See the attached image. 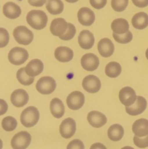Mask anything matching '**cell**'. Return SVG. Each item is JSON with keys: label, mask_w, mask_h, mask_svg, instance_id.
<instances>
[{"label": "cell", "mask_w": 148, "mask_h": 149, "mask_svg": "<svg viewBox=\"0 0 148 149\" xmlns=\"http://www.w3.org/2000/svg\"><path fill=\"white\" fill-rule=\"evenodd\" d=\"M26 20L29 26L36 30H41L46 27L48 18L46 13L42 10H30L26 16Z\"/></svg>", "instance_id": "6da1fadb"}, {"label": "cell", "mask_w": 148, "mask_h": 149, "mask_svg": "<svg viewBox=\"0 0 148 149\" xmlns=\"http://www.w3.org/2000/svg\"><path fill=\"white\" fill-rule=\"evenodd\" d=\"M39 120V112L36 107L29 106L23 111L20 115V122L26 127H32Z\"/></svg>", "instance_id": "7a4b0ae2"}, {"label": "cell", "mask_w": 148, "mask_h": 149, "mask_svg": "<svg viewBox=\"0 0 148 149\" xmlns=\"http://www.w3.org/2000/svg\"><path fill=\"white\" fill-rule=\"evenodd\" d=\"M13 36L18 44L22 45H28L33 39V33L26 26H20L13 31Z\"/></svg>", "instance_id": "3957f363"}, {"label": "cell", "mask_w": 148, "mask_h": 149, "mask_svg": "<svg viewBox=\"0 0 148 149\" xmlns=\"http://www.w3.org/2000/svg\"><path fill=\"white\" fill-rule=\"evenodd\" d=\"M28 58V52L26 49L19 47L12 48L8 54L9 61L12 64L20 65L24 63Z\"/></svg>", "instance_id": "277c9868"}, {"label": "cell", "mask_w": 148, "mask_h": 149, "mask_svg": "<svg viewBox=\"0 0 148 149\" xmlns=\"http://www.w3.org/2000/svg\"><path fill=\"white\" fill-rule=\"evenodd\" d=\"M31 141V136L26 131H22L13 136L11 140V146L13 149H26Z\"/></svg>", "instance_id": "5b68a950"}, {"label": "cell", "mask_w": 148, "mask_h": 149, "mask_svg": "<svg viewBox=\"0 0 148 149\" xmlns=\"http://www.w3.org/2000/svg\"><path fill=\"white\" fill-rule=\"evenodd\" d=\"M36 88L41 94L49 95L55 91L56 88V82L51 77H43L37 81Z\"/></svg>", "instance_id": "8992f818"}, {"label": "cell", "mask_w": 148, "mask_h": 149, "mask_svg": "<svg viewBox=\"0 0 148 149\" xmlns=\"http://www.w3.org/2000/svg\"><path fill=\"white\" fill-rule=\"evenodd\" d=\"M85 97L81 92L74 91L68 96L66 100L68 107L71 110H78L84 104Z\"/></svg>", "instance_id": "52a82bcc"}, {"label": "cell", "mask_w": 148, "mask_h": 149, "mask_svg": "<svg viewBox=\"0 0 148 149\" xmlns=\"http://www.w3.org/2000/svg\"><path fill=\"white\" fill-rule=\"evenodd\" d=\"M76 130L75 122L72 118L64 119L59 126V133L62 138L69 139L74 135Z\"/></svg>", "instance_id": "ba28073f"}, {"label": "cell", "mask_w": 148, "mask_h": 149, "mask_svg": "<svg viewBox=\"0 0 148 149\" xmlns=\"http://www.w3.org/2000/svg\"><path fill=\"white\" fill-rule=\"evenodd\" d=\"M83 88L89 93H96L101 88L100 79L94 75L86 76L82 81Z\"/></svg>", "instance_id": "9c48e42d"}, {"label": "cell", "mask_w": 148, "mask_h": 149, "mask_svg": "<svg viewBox=\"0 0 148 149\" xmlns=\"http://www.w3.org/2000/svg\"><path fill=\"white\" fill-rule=\"evenodd\" d=\"M147 100L142 96H136L135 103L131 106H126V111L131 116H137L145 111L147 108Z\"/></svg>", "instance_id": "30bf717a"}, {"label": "cell", "mask_w": 148, "mask_h": 149, "mask_svg": "<svg viewBox=\"0 0 148 149\" xmlns=\"http://www.w3.org/2000/svg\"><path fill=\"white\" fill-rule=\"evenodd\" d=\"M119 100L125 106H131L136 100V93L131 87H123L119 92Z\"/></svg>", "instance_id": "8fae6325"}, {"label": "cell", "mask_w": 148, "mask_h": 149, "mask_svg": "<svg viewBox=\"0 0 148 149\" xmlns=\"http://www.w3.org/2000/svg\"><path fill=\"white\" fill-rule=\"evenodd\" d=\"M81 66L88 71H94L100 65V60L96 55L93 53H87L81 59Z\"/></svg>", "instance_id": "7c38bea8"}, {"label": "cell", "mask_w": 148, "mask_h": 149, "mask_svg": "<svg viewBox=\"0 0 148 149\" xmlns=\"http://www.w3.org/2000/svg\"><path fill=\"white\" fill-rule=\"evenodd\" d=\"M28 94L23 89H17L12 92L10 97L11 103L17 108H20L26 105L28 101Z\"/></svg>", "instance_id": "4fadbf2b"}, {"label": "cell", "mask_w": 148, "mask_h": 149, "mask_svg": "<svg viewBox=\"0 0 148 149\" xmlns=\"http://www.w3.org/2000/svg\"><path fill=\"white\" fill-rule=\"evenodd\" d=\"M87 120L91 127L100 128L107 123V117L102 113L97 111H92L87 115Z\"/></svg>", "instance_id": "5bb4252c"}, {"label": "cell", "mask_w": 148, "mask_h": 149, "mask_svg": "<svg viewBox=\"0 0 148 149\" xmlns=\"http://www.w3.org/2000/svg\"><path fill=\"white\" fill-rule=\"evenodd\" d=\"M78 19L83 26H90L95 20V15L91 9L82 7L78 12Z\"/></svg>", "instance_id": "9a60e30c"}, {"label": "cell", "mask_w": 148, "mask_h": 149, "mask_svg": "<svg viewBox=\"0 0 148 149\" xmlns=\"http://www.w3.org/2000/svg\"><path fill=\"white\" fill-rule=\"evenodd\" d=\"M99 53L104 58H109L114 52V45L108 38H103L97 45Z\"/></svg>", "instance_id": "2e32d148"}, {"label": "cell", "mask_w": 148, "mask_h": 149, "mask_svg": "<svg viewBox=\"0 0 148 149\" xmlns=\"http://www.w3.org/2000/svg\"><path fill=\"white\" fill-rule=\"evenodd\" d=\"M68 23L65 19L58 17L54 19L50 25V31L52 35L56 36H60L65 33L68 29Z\"/></svg>", "instance_id": "e0dca14e"}, {"label": "cell", "mask_w": 148, "mask_h": 149, "mask_svg": "<svg viewBox=\"0 0 148 149\" xmlns=\"http://www.w3.org/2000/svg\"><path fill=\"white\" fill-rule=\"evenodd\" d=\"M78 44L84 49H89L94 44V37L93 33L88 30H83L78 35Z\"/></svg>", "instance_id": "ac0fdd59"}, {"label": "cell", "mask_w": 148, "mask_h": 149, "mask_svg": "<svg viewBox=\"0 0 148 149\" xmlns=\"http://www.w3.org/2000/svg\"><path fill=\"white\" fill-rule=\"evenodd\" d=\"M44 70V64L39 59H33L30 61L25 67L26 74L31 77L39 75Z\"/></svg>", "instance_id": "d6986e66"}, {"label": "cell", "mask_w": 148, "mask_h": 149, "mask_svg": "<svg viewBox=\"0 0 148 149\" xmlns=\"http://www.w3.org/2000/svg\"><path fill=\"white\" fill-rule=\"evenodd\" d=\"M132 131L136 136L142 137L148 135V120L146 119H139L135 121L132 126Z\"/></svg>", "instance_id": "ffe728a7"}, {"label": "cell", "mask_w": 148, "mask_h": 149, "mask_svg": "<svg viewBox=\"0 0 148 149\" xmlns=\"http://www.w3.org/2000/svg\"><path fill=\"white\" fill-rule=\"evenodd\" d=\"M3 13L7 18L15 19L21 14V9L15 3L8 1L3 6Z\"/></svg>", "instance_id": "44dd1931"}, {"label": "cell", "mask_w": 148, "mask_h": 149, "mask_svg": "<svg viewBox=\"0 0 148 149\" xmlns=\"http://www.w3.org/2000/svg\"><path fill=\"white\" fill-rule=\"evenodd\" d=\"M55 57L61 63L69 62L73 58V51L67 47H59L55 49Z\"/></svg>", "instance_id": "7402d4cb"}, {"label": "cell", "mask_w": 148, "mask_h": 149, "mask_svg": "<svg viewBox=\"0 0 148 149\" xmlns=\"http://www.w3.org/2000/svg\"><path fill=\"white\" fill-rule=\"evenodd\" d=\"M132 26L136 29L142 30L148 26V15L144 12H140L133 16L131 19Z\"/></svg>", "instance_id": "603a6c76"}, {"label": "cell", "mask_w": 148, "mask_h": 149, "mask_svg": "<svg viewBox=\"0 0 148 149\" xmlns=\"http://www.w3.org/2000/svg\"><path fill=\"white\" fill-rule=\"evenodd\" d=\"M50 111L52 116L57 119L62 117L65 113V106L59 98H53L50 103Z\"/></svg>", "instance_id": "cb8c5ba5"}, {"label": "cell", "mask_w": 148, "mask_h": 149, "mask_svg": "<svg viewBox=\"0 0 148 149\" xmlns=\"http://www.w3.org/2000/svg\"><path fill=\"white\" fill-rule=\"evenodd\" d=\"M111 29L113 33L117 34H123L129 31V24L126 19L117 18L112 22Z\"/></svg>", "instance_id": "d4e9b609"}, {"label": "cell", "mask_w": 148, "mask_h": 149, "mask_svg": "<svg viewBox=\"0 0 148 149\" xmlns=\"http://www.w3.org/2000/svg\"><path fill=\"white\" fill-rule=\"evenodd\" d=\"M124 134L123 127L118 124H115L110 127L107 130V136L112 141H119L122 139Z\"/></svg>", "instance_id": "484cf974"}, {"label": "cell", "mask_w": 148, "mask_h": 149, "mask_svg": "<svg viewBox=\"0 0 148 149\" xmlns=\"http://www.w3.org/2000/svg\"><path fill=\"white\" fill-rule=\"evenodd\" d=\"M46 8L50 14L59 15L63 11L64 4L61 0H47Z\"/></svg>", "instance_id": "4316f807"}, {"label": "cell", "mask_w": 148, "mask_h": 149, "mask_svg": "<svg viewBox=\"0 0 148 149\" xmlns=\"http://www.w3.org/2000/svg\"><path fill=\"white\" fill-rule=\"evenodd\" d=\"M105 74L110 78H116L121 73V66L117 62H110L106 65Z\"/></svg>", "instance_id": "83f0119b"}, {"label": "cell", "mask_w": 148, "mask_h": 149, "mask_svg": "<svg viewBox=\"0 0 148 149\" xmlns=\"http://www.w3.org/2000/svg\"><path fill=\"white\" fill-rule=\"evenodd\" d=\"M17 79L19 82L25 86L30 85L34 81V77H31L26 74L24 68H21L17 71Z\"/></svg>", "instance_id": "f1b7e54d"}, {"label": "cell", "mask_w": 148, "mask_h": 149, "mask_svg": "<svg viewBox=\"0 0 148 149\" xmlns=\"http://www.w3.org/2000/svg\"><path fill=\"white\" fill-rule=\"evenodd\" d=\"M17 125V120L12 116H6L1 122V127L7 132H12L15 130Z\"/></svg>", "instance_id": "f546056e"}, {"label": "cell", "mask_w": 148, "mask_h": 149, "mask_svg": "<svg viewBox=\"0 0 148 149\" xmlns=\"http://www.w3.org/2000/svg\"><path fill=\"white\" fill-rule=\"evenodd\" d=\"M113 36L115 40L120 44H127L133 39V35L130 31H128L126 33H123V34H117L115 33H113Z\"/></svg>", "instance_id": "4dcf8cb0"}, {"label": "cell", "mask_w": 148, "mask_h": 149, "mask_svg": "<svg viewBox=\"0 0 148 149\" xmlns=\"http://www.w3.org/2000/svg\"><path fill=\"white\" fill-rule=\"evenodd\" d=\"M129 4V0H111L112 8L116 12H123Z\"/></svg>", "instance_id": "1f68e13d"}, {"label": "cell", "mask_w": 148, "mask_h": 149, "mask_svg": "<svg viewBox=\"0 0 148 149\" xmlns=\"http://www.w3.org/2000/svg\"><path fill=\"white\" fill-rule=\"evenodd\" d=\"M75 32H76V30H75V26L72 23H68V29H67V31H65V33L64 34H62V36H59V38L64 41L71 40V39H72L74 37V36L75 34Z\"/></svg>", "instance_id": "d6a6232c"}, {"label": "cell", "mask_w": 148, "mask_h": 149, "mask_svg": "<svg viewBox=\"0 0 148 149\" xmlns=\"http://www.w3.org/2000/svg\"><path fill=\"white\" fill-rule=\"evenodd\" d=\"M10 40V35L8 31L4 28H0V48L7 46Z\"/></svg>", "instance_id": "836d02e7"}, {"label": "cell", "mask_w": 148, "mask_h": 149, "mask_svg": "<svg viewBox=\"0 0 148 149\" xmlns=\"http://www.w3.org/2000/svg\"><path fill=\"white\" fill-rule=\"evenodd\" d=\"M133 140V143L138 148H145L148 147V135L147 136H145L144 138H141L140 137H137L135 135Z\"/></svg>", "instance_id": "e575fe53"}, {"label": "cell", "mask_w": 148, "mask_h": 149, "mask_svg": "<svg viewBox=\"0 0 148 149\" xmlns=\"http://www.w3.org/2000/svg\"><path fill=\"white\" fill-rule=\"evenodd\" d=\"M67 149H84V145L82 141L75 139L69 143Z\"/></svg>", "instance_id": "d590c367"}, {"label": "cell", "mask_w": 148, "mask_h": 149, "mask_svg": "<svg viewBox=\"0 0 148 149\" xmlns=\"http://www.w3.org/2000/svg\"><path fill=\"white\" fill-rule=\"evenodd\" d=\"M89 2L91 7L97 10H100L106 5L107 0H89Z\"/></svg>", "instance_id": "8d00e7d4"}, {"label": "cell", "mask_w": 148, "mask_h": 149, "mask_svg": "<svg viewBox=\"0 0 148 149\" xmlns=\"http://www.w3.org/2000/svg\"><path fill=\"white\" fill-rule=\"evenodd\" d=\"M132 2L136 7L144 8L148 6V0H132Z\"/></svg>", "instance_id": "74e56055"}, {"label": "cell", "mask_w": 148, "mask_h": 149, "mask_svg": "<svg viewBox=\"0 0 148 149\" xmlns=\"http://www.w3.org/2000/svg\"><path fill=\"white\" fill-rule=\"evenodd\" d=\"M7 109H8V105L6 103L5 100L0 99V116L6 113Z\"/></svg>", "instance_id": "f35d334b"}, {"label": "cell", "mask_w": 148, "mask_h": 149, "mask_svg": "<svg viewBox=\"0 0 148 149\" xmlns=\"http://www.w3.org/2000/svg\"><path fill=\"white\" fill-rule=\"evenodd\" d=\"M29 4L33 7H42L46 3V0H28Z\"/></svg>", "instance_id": "ab89813d"}, {"label": "cell", "mask_w": 148, "mask_h": 149, "mask_svg": "<svg viewBox=\"0 0 148 149\" xmlns=\"http://www.w3.org/2000/svg\"><path fill=\"white\" fill-rule=\"evenodd\" d=\"M90 149H107L106 147L104 146L103 144L100 143H94L91 147H90Z\"/></svg>", "instance_id": "60d3db41"}, {"label": "cell", "mask_w": 148, "mask_h": 149, "mask_svg": "<svg viewBox=\"0 0 148 149\" xmlns=\"http://www.w3.org/2000/svg\"><path fill=\"white\" fill-rule=\"evenodd\" d=\"M67 2H69V3H75L76 1H78V0H65Z\"/></svg>", "instance_id": "b9f144b4"}, {"label": "cell", "mask_w": 148, "mask_h": 149, "mask_svg": "<svg viewBox=\"0 0 148 149\" xmlns=\"http://www.w3.org/2000/svg\"><path fill=\"white\" fill-rule=\"evenodd\" d=\"M121 149H134V148H132V147H131V146H125V147H123V148H122Z\"/></svg>", "instance_id": "7bdbcfd3"}, {"label": "cell", "mask_w": 148, "mask_h": 149, "mask_svg": "<svg viewBox=\"0 0 148 149\" xmlns=\"http://www.w3.org/2000/svg\"><path fill=\"white\" fill-rule=\"evenodd\" d=\"M2 146H3V143L2 141H1V140L0 139V149L2 148Z\"/></svg>", "instance_id": "ee69618b"}, {"label": "cell", "mask_w": 148, "mask_h": 149, "mask_svg": "<svg viewBox=\"0 0 148 149\" xmlns=\"http://www.w3.org/2000/svg\"><path fill=\"white\" fill-rule=\"evenodd\" d=\"M145 55H146V58H147V59L148 60V48H147V49L146 52H145Z\"/></svg>", "instance_id": "f6af8a7d"}]
</instances>
